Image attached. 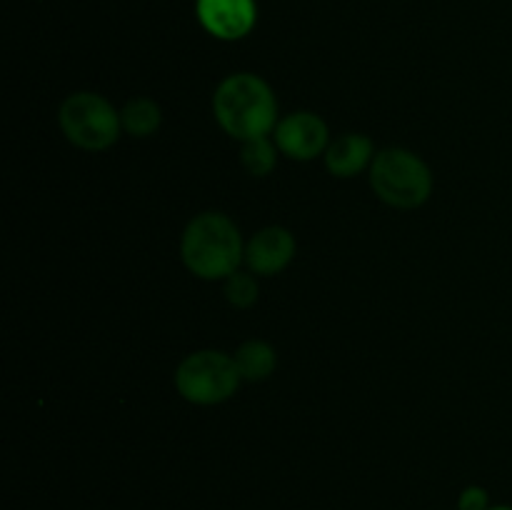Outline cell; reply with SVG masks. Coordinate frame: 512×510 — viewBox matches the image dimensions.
<instances>
[{"mask_svg":"<svg viewBox=\"0 0 512 510\" xmlns=\"http://www.w3.org/2000/svg\"><path fill=\"white\" fill-rule=\"evenodd\" d=\"M213 115L220 128L240 143L268 138L280 120L273 88L255 73L228 75L213 95Z\"/></svg>","mask_w":512,"mask_h":510,"instance_id":"1","label":"cell"},{"mask_svg":"<svg viewBox=\"0 0 512 510\" xmlns=\"http://www.w3.org/2000/svg\"><path fill=\"white\" fill-rule=\"evenodd\" d=\"M180 258L200 280H225L245 263V243L240 228L225 213H200L185 225L180 238Z\"/></svg>","mask_w":512,"mask_h":510,"instance_id":"2","label":"cell"},{"mask_svg":"<svg viewBox=\"0 0 512 510\" xmlns=\"http://www.w3.org/2000/svg\"><path fill=\"white\" fill-rule=\"evenodd\" d=\"M370 185L390 208L413 210L428 203L433 173L420 155L408 148H383L370 165Z\"/></svg>","mask_w":512,"mask_h":510,"instance_id":"3","label":"cell"},{"mask_svg":"<svg viewBox=\"0 0 512 510\" xmlns=\"http://www.w3.org/2000/svg\"><path fill=\"white\" fill-rule=\"evenodd\" d=\"M58 123L75 148L90 150V153L108 150L110 145L118 143L120 130H123L120 113L113 108V103L90 90L70 93L60 103Z\"/></svg>","mask_w":512,"mask_h":510,"instance_id":"4","label":"cell"},{"mask_svg":"<svg viewBox=\"0 0 512 510\" xmlns=\"http://www.w3.org/2000/svg\"><path fill=\"white\" fill-rule=\"evenodd\" d=\"M240 370L223 350H195L175 370V390L193 405H220L238 393Z\"/></svg>","mask_w":512,"mask_h":510,"instance_id":"5","label":"cell"},{"mask_svg":"<svg viewBox=\"0 0 512 510\" xmlns=\"http://www.w3.org/2000/svg\"><path fill=\"white\" fill-rule=\"evenodd\" d=\"M273 140L285 158L305 163V160H315L328 150L330 133L320 115L310 113V110H298V113H290L278 120Z\"/></svg>","mask_w":512,"mask_h":510,"instance_id":"6","label":"cell"},{"mask_svg":"<svg viewBox=\"0 0 512 510\" xmlns=\"http://www.w3.org/2000/svg\"><path fill=\"white\" fill-rule=\"evenodd\" d=\"M200 25L218 40H240L255 28V0H198Z\"/></svg>","mask_w":512,"mask_h":510,"instance_id":"7","label":"cell"},{"mask_svg":"<svg viewBox=\"0 0 512 510\" xmlns=\"http://www.w3.org/2000/svg\"><path fill=\"white\" fill-rule=\"evenodd\" d=\"M295 258V238L283 225H268L245 243V265L255 275L283 273Z\"/></svg>","mask_w":512,"mask_h":510,"instance_id":"8","label":"cell"},{"mask_svg":"<svg viewBox=\"0 0 512 510\" xmlns=\"http://www.w3.org/2000/svg\"><path fill=\"white\" fill-rule=\"evenodd\" d=\"M375 145L368 135L345 133L325 150V168L335 178H355L373 165Z\"/></svg>","mask_w":512,"mask_h":510,"instance_id":"9","label":"cell"},{"mask_svg":"<svg viewBox=\"0 0 512 510\" xmlns=\"http://www.w3.org/2000/svg\"><path fill=\"white\" fill-rule=\"evenodd\" d=\"M233 358L245 383H263L278 368V355L265 340H245L243 345H238Z\"/></svg>","mask_w":512,"mask_h":510,"instance_id":"10","label":"cell"},{"mask_svg":"<svg viewBox=\"0 0 512 510\" xmlns=\"http://www.w3.org/2000/svg\"><path fill=\"white\" fill-rule=\"evenodd\" d=\"M120 123L123 130L133 138H150L163 123V110L153 98H130L120 110Z\"/></svg>","mask_w":512,"mask_h":510,"instance_id":"11","label":"cell"},{"mask_svg":"<svg viewBox=\"0 0 512 510\" xmlns=\"http://www.w3.org/2000/svg\"><path fill=\"white\" fill-rule=\"evenodd\" d=\"M240 163L253 178H265V175L273 173L275 163H278V145L270 138L248 140V143H243Z\"/></svg>","mask_w":512,"mask_h":510,"instance_id":"12","label":"cell"},{"mask_svg":"<svg viewBox=\"0 0 512 510\" xmlns=\"http://www.w3.org/2000/svg\"><path fill=\"white\" fill-rule=\"evenodd\" d=\"M223 293L233 308H250V305L258 303L260 298V285L255 280V273L250 270H235L233 275L223 280Z\"/></svg>","mask_w":512,"mask_h":510,"instance_id":"13","label":"cell"},{"mask_svg":"<svg viewBox=\"0 0 512 510\" xmlns=\"http://www.w3.org/2000/svg\"><path fill=\"white\" fill-rule=\"evenodd\" d=\"M458 510H490V495L488 490L480 485H470L460 493Z\"/></svg>","mask_w":512,"mask_h":510,"instance_id":"14","label":"cell"},{"mask_svg":"<svg viewBox=\"0 0 512 510\" xmlns=\"http://www.w3.org/2000/svg\"><path fill=\"white\" fill-rule=\"evenodd\" d=\"M490 510H512L510 505H495V508H490Z\"/></svg>","mask_w":512,"mask_h":510,"instance_id":"15","label":"cell"}]
</instances>
